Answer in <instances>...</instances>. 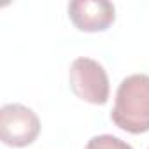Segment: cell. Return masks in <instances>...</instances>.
Masks as SVG:
<instances>
[{
    "label": "cell",
    "instance_id": "1",
    "mask_svg": "<svg viewBox=\"0 0 149 149\" xmlns=\"http://www.w3.org/2000/svg\"><path fill=\"white\" fill-rule=\"evenodd\" d=\"M112 123L128 133L149 132V76L132 74L125 77L116 91L111 112Z\"/></svg>",
    "mask_w": 149,
    "mask_h": 149
},
{
    "label": "cell",
    "instance_id": "2",
    "mask_svg": "<svg viewBox=\"0 0 149 149\" xmlns=\"http://www.w3.org/2000/svg\"><path fill=\"white\" fill-rule=\"evenodd\" d=\"M70 90L77 98L93 104L104 105L109 100V77L105 68L91 58L81 56L76 58L68 72Z\"/></svg>",
    "mask_w": 149,
    "mask_h": 149
},
{
    "label": "cell",
    "instance_id": "3",
    "mask_svg": "<svg viewBox=\"0 0 149 149\" xmlns=\"http://www.w3.org/2000/svg\"><path fill=\"white\" fill-rule=\"evenodd\" d=\"M39 133L40 121L32 109L21 104H6L0 109V137L6 146H30L39 137Z\"/></svg>",
    "mask_w": 149,
    "mask_h": 149
},
{
    "label": "cell",
    "instance_id": "4",
    "mask_svg": "<svg viewBox=\"0 0 149 149\" xmlns=\"http://www.w3.org/2000/svg\"><path fill=\"white\" fill-rule=\"evenodd\" d=\"M68 18L81 32H104L116 18V7L107 0H74L68 4Z\"/></svg>",
    "mask_w": 149,
    "mask_h": 149
},
{
    "label": "cell",
    "instance_id": "5",
    "mask_svg": "<svg viewBox=\"0 0 149 149\" xmlns=\"http://www.w3.org/2000/svg\"><path fill=\"white\" fill-rule=\"evenodd\" d=\"M84 149H133L128 142L114 137V135H97L91 137Z\"/></svg>",
    "mask_w": 149,
    "mask_h": 149
},
{
    "label": "cell",
    "instance_id": "6",
    "mask_svg": "<svg viewBox=\"0 0 149 149\" xmlns=\"http://www.w3.org/2000/svg\"><path fill=\"white\" fill-rule=\"evenodd\" d=\"M147 149H149V147H147Z\"/></svg>",
    "mask_w": 149,
    "mask_h": 149
}]
</instances>
